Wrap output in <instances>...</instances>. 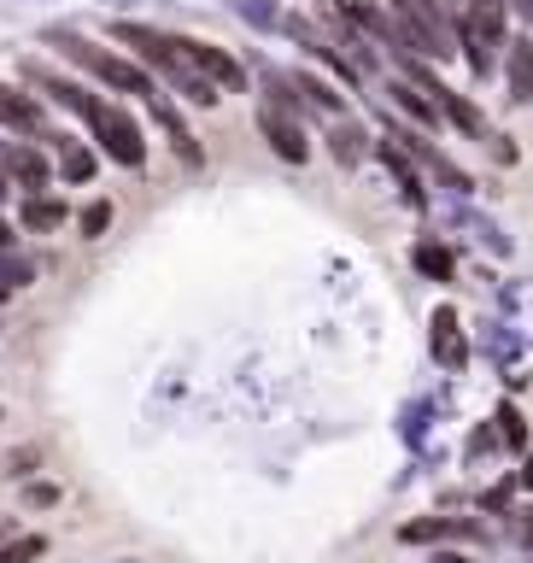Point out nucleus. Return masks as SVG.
Returning <instances> with one entry per match:
<instances>
[{
	"label": "nucleus",
	"mask_w": 533,
	"mask_h": 563,
	"mask_svg": "<svg viewBox=\"0 0 533 563\" xmlns=\"http://www.w3.org/2000/svg\"><path fill=\"white\" fill-rule=\"evenodd\" d=\"M47 141H59V176H65V183H95L100 158L88 153L82 141H70V135H47Z\"/></svg>",
	"instance_id": "ddd939ff"
},
{
	"label": "nucleus",
	"mask_w": 533,
	"mask_h": 563,
	"mask_svg": "<svg viewBox=\"0 0 533 563\" xmlns=\"http://www.w3.org/2000/svg\"><path fill=\"white\" fill-rule=\"evenodd\" d=\"M434 563H469V558H464V552H440Z\"/></svg>",
	"instance_id": "c85d7f7f"
},
{
	"label": "nucleus",
	"mask_w": 533,
	"mask_h": 563,
	"mask_svg": "<svg viewBox=\"0 0 533 563\" xmlns=\"http://www.w3.org/2000/svg\"><path fill=\"white\" fill-rule=\"evenodd\" d=\"M88 130H95L100 153L112 158V165H123V170H141V165H147V141H141L135 118L123 112V106L95 100V112H88Z\"/></svg>",
	"instance_id": "f03ea898"
},
{
	"label": "nucleus",
	"mask_w": 533,
	"mask_h": 563,
	"mask_svg": "<svg viewBox=\"0 0 533 563\" xmlns=\"http://www.w3.org/2000/svg\"><path fill=\"white\" fill-rule=\"evenodd\" d=\"M170 42H176V53H182V59L200 70L211 88H223V95H241V88H246V70L229 59L218 42H193V35H170Z\"/></svg>",
	"instance_id": "7ed1b4c3"
},
{
	"label": "nucleus",
	"mask_w": 533,
	"mask_h": 563,
	"mask_svg": "<svg viewBox=\"0 0 533 563\" xmlns=\"http://www.w3.org/2000/svg\"><path fill=\"white\" fill-rule=\"evenodd\" d=\"M18 223H24L30 235H53V229H65V200H53V194H24V200H18Z\"/></svg>",
	"instance_id": "1a4fd4ad"
},
{
	"label": "nucleus",
	"mask_w": 533,
	"mask_h": 563,
	"mask_svg": "<svg viewBox=\"0 0 533 563\" xmlns=\"http://www.w3.org/2000/svg\"><path fill=\"white\" fill-rule=\"evenodd\" d=\"M0 170H7V183H18V200L24 194H47V176H53V165H47V153L35 147V141H0Z\"/></svg>",
	"instance_id": "39448f33"
},
{
	"label": "nucleus",
	"mask_w": 533,
	"mask_h": 563,
	"mask_svg": "<svg viewBox=\"0 0 533 563\" xmlns=\"http://www.w3.org/2000/svg\"><path fill=\"white\" fill-rule=\"evenodd\" d=\"M517 482H522V487L533 493V457H528V464H522V475H517Z\"/></svg>",
	"instance_id": "bb28decb"
},
{
	"label": "nucleus",
	"mask_w": 533,
	"mask_h": 563,
	"mask_svg": "<svg viewBox=\"0 0 533 563\" xmlns=\"http://www.w3.org/2000/svg\"><path fill=\"white\" fill-rule=\"evenodd\" d=\"M24 499L47 510V505H59V487H47V482H42V487H30V493H24Z\"/></svg>",
	"instance_id": "b1692460"
},
{
	"label": "nucleus",
	"mask_w": 533,
	"mask_h": 563,
	"mask_svg": "<svg viewBox=\"0 0 533 563\" xmlns=\"http://www.w3.org/2000/svg\"><path fill=\"white\" fill-rule=\"evenodd\" d=\"M12 200V183H7V170H0V206H7Z\"/></svg>",
	"instance_id": "cd10ccee"
},
{
	"label": "nucleus",
	"mask_w": 533,
	"mask_h": 563,
	"mask_svg": "<svg viewBox=\"0 0 533 563\" xmlns=\"http://www.w3.org/2000/svg\"><path fill=\"white\" fill-rule=\"evenodd\" d=\"M42 42H47V47H59L65 59H77L82 70H95L106 88H123V95H158L153 77H147L141 65H130L123 53L95 47V42H88V35H77V30H59V24H53V30H42Z\"/></svg>",
	"instance_id": "f257e3e1"
},
{
	"label": "nucleus",
	"mask_w": 533,
	"mask_h": 563,
	"mask_svg": "<svg viewBox=\"0 0 533 563\" xmlns=\"http://www.w3.org/2000/svg\"><path fill=\"white\" fill-rule=\"evenodd\" d=\"M0 130H18V135L42 141V135H47V123H42V106H35L30 95H18V88H7V82H0Z\"/></svg>",
	"instance_id": "6e6552de"
},
{
	"label": "nucleus",
	"mask_w": 533,
	"mask_h": 563,
	"mask_svg": "<svg viewBox=\"0 0 533 563\" xmlns=\"http://www.w3.org/2000/svg\"><path fill=\"white\" fill-rule=\"evenodd\" d=\"M517 540L533 545V510H517Z\"/></svg>",
	"instance_id": "393cba45"
},
{
	"label": "nucleus",
	"mask_w": 533,
	"mask_h": 563,
	"mask_svg": "<svg viewBox=\"0 0 533 563\" xmlns=\"http://www.w3.org/2000/svg\"><path fill=\"white\" fill-rule=\"evenodd\" d=\"M30 464H35V452H30V446H24V452H12V457H7V475L18 482V475H30Z\"/></svg>",
	"instance_id": "5701e85b"
},
{
	"label": "nucleus",
	"mask_w": 533,
	"mask_h": 563,
	"mask_svg": "<svg viewBox=\"0 0 533 563\" xmlns=\"http://www.w3.org/2000/svg\"><path fill=\"white\" fill-rule=\"evenodd\" d=\"M42 552H47V540H42V534H24V540L0 545V563H35Z\"/></svg>",
	"instance_id": "4be33fe9"
},
{
	"label": "nucleus",
	"mask_w": 533,
	"mask_h": 563,
	"mask_svg": "<svg viewBox=\"0 0 533 563\" xmlns=\"http://www.w3.org/2000/svg\"><path fill=\"white\" fill-rule=\"evenodd\" d=\"M30 282H35V264L30 258L0 253V294H18V288H30Z\"/></svg>",
	"instance_id": "6ab92c4d"
},
{
	"label": "nucleus",
	"mask_w": 533,
	"mask_h": 563,
	"mask_svg": "<svg viewBox=\"0 0 533 563\" xmlns=\"http://www.w3.org/2000/svg\"><path fill=\"white\" fill-rule=\"evenodd\" d=\"M387 95H393V100H399V112H411V118L422 123V130H434V123H440V106H434L429 95H422L417 82H393Z\"/></svg>",
	"instance_id": "2eb2a0df"
},
{
	"label": "nucleus",
	"mask_w": 533,
	"mask_h": 563,
	"mask_svg": "<svg viewBox=\"0 0 533 563\" xmlns=\"http://www.w3.org/2000/svg\"><path fill=\"white\" fill-rule=\"evenodd\" d=\"M229 7H235V18H246V24H258V30H281V12L276 0H229Z\"/></svg>",
	"instance_id": "f3484780"
},
{
	"label": "nucleus",
	"mask_w": 533,
	"mask_h": 563,
	"mask_svg": "<svg viewBox=\"0 0 533 563\" xmlns=\"http://www.w3.org/2000/svg\"><path fill=\"white\" fill-rule=\"evenodd\" d=\"M417 271L422 276H434V282H452V271H457V258H452V246H440V241H417Z\"/></svg>",
	"instance_id": "dca6fc26"
},
{
	"label": "nucleus",
	"mask_w": 533,
	"mask_h": 563,
	"mask_svg": "<svg viewBox=\"0 0 533 563\" xmlns=\"http://www.w3.org/2000/svg\"><path fill=\"white\" fill-rule=\"evenodd\" d=\"M147 106H153V118H158V123H165V135H170V147H176V153H182V158H188V165H200V158H206V153H200V147H193V135H188V123H182V118H176V106H170L165 95H147Z\"/></svg>",
	"instance_id": "f8f14e48"
},
{
	"label": "nucleus",
	"mask_w": 533,
	"mask_h": 563,
	"mask_svg": "<svg viewBox=\"0 0 533 563\" xmlns=\"http://www.w3.org/2000/svg\"><path fill=\"white\" fill-rule=\"evenodd\" d=\"M299 88H306V95L317 100V106H323V112H334V118H341V95H334V88L323 82V77H317V70H299V77H293Z\"/></svg>",
	"instance_id": "412c9836"
},
{
	"label": "nucleus",
	"mask_w": 533,
	"mask_h": 563,
	"mask_svg": "<svg viewBox=\"0 0 533 563\" xmlns=\"http://www.w3.org/2000/svg\"><path fill=\"white\" fill-rule=\"evenodd\" d=\"M510 7H517L522 18H533V0H510Z\"/></svg>",
	"instance_id": "c756f323"
},
{
	"label": "nucleus",
	"mask_w": 533,
	"mask_h": 563,
	"mask_svg": "<svg viewBox=\"0 0 533 563\" xmlns=\"http://www.w3.org/2000/svg\"><path fill=\"white\" fill-rule=\"evenodd\" d=\"M429 346H434L440 369H452V376L469 364V341H464V329H457V311H452V306H440V311H434V334H429Z\"/></svg>",
	"instance_id": "0eeeda50"
},
{
	"label": "nucleus",
	"mask_w": 533,
	"mask_h": 563,
	"mask_svg": "<svg viewBox=\"0 0 533 563\" xmlns=\"http://www.w3.org/2000/svg\"><path fill=\"white\" fill-rule=\"evenodd\" d=\"M258 130L276 147V158H288V165H306L311 158V141H306V130H299V112H288V106L258 100Z\"/></svg>",
	"instance_id": "20e7f679"
},
{
	"label": "nucleus",
	"mask_w": 533,
	"mask_h": 563,
	"mask_svg": "<svg viewBox=\"0 0 533 563\" xmlns=\"http://www.w3.org/2000/svg\"><path fill=\"white\" fill-rule=\"evenodd\" d=\"M376 158H381V165L399 176V194H404V206H417V211L429 206V194H422V176L411 170V153H399L393 141H376Z\"/></svg>",
	"instance_id": "9b49d317"
},
{
	"label": "nucleus",
	"mask_w": 533,
	"mask_h": 563,
	"mask_svg": "<svg viewBox=\"0 0 533 563\" xmlns=\"http://www.w3.org/2000/svg\"><path fill=\"white\" fill-rule=\"evenodd\" d=\"M106 229H112V200H88V206L77 211V235H82V241H100Z\"/></svg>",
	"instance_id": "a211bd4d"
},
{
	"label": "nucleus",
	"mask_w": 533,
	"mask_h": 563,
	"mask_svg": "<svg viewBox=\"0 0 533 563\" xmlns=\"http://www.w3.org/2000/svg\"><path fill=\"white\" fill-rule=\"evenodd\" d=\"M12 241H18V229H12L7 218H0V253H12Z\"/></svg>",
	"instance_id": "a878e982"
},
{
	"label": "nucleus",
	"mask_w": 533,
	"mask_h": 563,
	"mask_svg": "<svg viewBox=\"0 0 533 563\" xmlns=\"http://www.w3.org/2000/svg\"><path fill=\"white\" fill-rule=\"evenodd\" d=\"M499 440H504L510 452H522V446H528V422H522L517 405H499Z\"/></svg>",
	"instance_id": "aec40b11"
},
{
	"label": "nucleus",
	"mask_w": 533,
	"mask_h": 563,
	"mask_svg": "<svg viewBox=\"0 0 533 563\" xmlns=\"http://www.w3.org/2000/svg\"><path fill=\"white\" fill-rule=\"evenodd\" d=\"M18 70H24V82H35V88H42V95H47L53 106H65V112H77V118L88 123V112H95V100H100V95H88L82 82H70V77H59V70L35 65V59H24Z\"/></svg>",
	"instance_id": "423d86ee"
},
{
	"label": "nucleus",
	"mask_w": 533,
	"mask_h": 563,
	"mask_svg": "<svg viewBox=\"0 0 533 563\" xmlns=\"http://www.w3.org/2000/svg\"><path fill=\"white\" fill-rule=\"evenodd\" d=\"M504 77H510V100L517 106H533V42L528 35H517L504 53Z\"/></svg>",
	"instance_id": "9d476101"
},
{
	"label": "nucleus",
	"mask_w": 533,
	"mask_h": 563,
	"mask_svg": "<svg viewBox=\"0 0 533 563\" xmlns=\"http://www.w3.org/2000/svg\"><path fill=\"white\" fill-rule=\"evenodd\" d=\"M123 563H130V558H123Z\"/></svg>",
	"instance_id": "7c9ffc66"
},
{
	"label": "nucleus",
	"mask_w": 533,
	"mask_h": 563,
	"mask_svg": "<svg viewBox=\"0 0 533 563\" xmlns=\"http://www.w3.org/2000/svg\"><path fill=\"white\" fill-rule=\"evenodd\" d=\"M329 153L341 158V165H358V158H364V153H376V147H369V135H364L352 118H346V123L334 118V123H329Z\"/></svg>",
	"instance_id": "4468645a"
}]
</instances>
